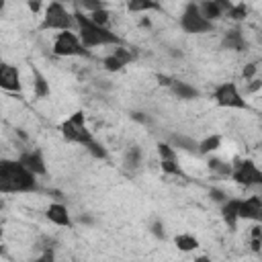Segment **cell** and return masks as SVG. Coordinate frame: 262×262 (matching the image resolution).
I'll list each match as a JSON object with an SVG mask.
<instances>
[{
    "mask_svg": "<svg viewBox=\"0 0 262 262\" xmlns=\"http://www.w3.org/2000/svg\"><path fill=\"white\" fill-rule=\"evenodd\" d=\"M27 6H29V10H31V12H39V10L43 8V4H41L39 0H35V2L31 0V2H27Z\"/></svg>",
    "mask_w": 262,
    "mask_h": 262,
    "instance_id": "39",
    "label": "cell"
},
{
    "mask_svg": "<svg viewBox=\"0 0 262 262\" xmlns=\"http://www.w3.org/2000/svg\"><path fill=\"white\" fill-rule=\"evenodd\" d=\"M123 162H125V166L131 168V170L139 168V164H141V147H139V145H129L127 151H125Z\"/></svg>",
    "mask_w": 262,
    "mask_h": 262,
    "instance_id": "22",
    "label": "cell"
},
{
    "mask_svg": "<svg viewBox=\"0 0 262 262\" xmlns=\"http://www.w3.org/2000/svg\"><path fill=\"white\" fill-rule=\"evenodd\" d=\"M39 188L37 176L18 160L0 162V190L2 192H35Z\"/></svg>",
    "mask_w": 262,
    "mask_h": 262,
    "instance_id": "2",
    "label": "cell"
},
{
    "mask_svg": "<svg viewBox=\"0 0 262 262\" xmlns=\"http://www.w3.org/2000/svg\"><path fill=\"white\" fill-rule=\"evenodd\" d=\"M180 29L184 33L190 35H201V33H209L213 31V23H209L201 10H199V2H188L180 14Z\"/></svg>",
    "mask_w": 262,
    "mask_h": 262,
    "instance_id": "5",
    "label": "cell"
},
{
    "mask_svg": "<svg viewBox=\"0 0 262 262\" xmlns=\"http://www.w3.org/2000/svg\"><path fill=\"white\" fill-rule=\"evenodd\" d=\"M160 168L164 174H174V176H182V168L176 162H160Z\"/></svg>",
    "mask_w": 262,
    "mask_h": 262,
    "instance_id": "31",
    "label": "cell"
},
{
    "mask_svg": "<svg viewBox=\"0 0 262 262\" xmlns=\"http://www.w3.org/2000/svg\"><path fill=\"white\" fill-rule=\"evenodd\" d=\"M213 98L219 106L223 108H239V111H250V104L248 100L244 98V94L239 92L237 84L235 82H223L215 88L213 92Z\"/></svg>",
    "mask_w": 262,
    "mask_h": 262,
    "instance_id": "6",
    "label": "cell"
},
{
    "mask_svg": "<svg viewBox=\"0 0 262 262\" xmlns=\"http://www.w3.org/2000/svg\"><path fill=\"white\" fill-rule=\"evenodd\" d=\"M239 219L256 221L262 225V196L260 194H252L239 201Z\"/></svg>",
    "mask_w": 262,
    "mask_h": 262,
    "instance_id": "8",
    "label": "cell"
},
{
    "mask_svg": "<svg viewBox=\"0 0 262 262\" xmlns=\"http://www.w3.org/2000/svg\"><path fill=\"white\" fill-rule=\"evenodd\" d=\"M231 178H233L239 186H246V188L262 186V170H260V168H258L250 158L237 160V162L233 164Z\"/></svg>",
    "mask_w": 262,
    "mask_h": 262,
    "instance_id": "7",
    "label": "cell"
},
{
    "mask_svg": "<svg viewBox=\"0 0 262 262\" xmlns=\"http://www.w3.org/2000/svg\"><path fill=\"white\" fill-rule=\"evenodd\" d=\"M250 237H252V250L254 252H262V225L256 223L250 231Z\"/></svg>",
    "mask_w": 262,
    "mask_h": 262,
    "instance_id": "26",
    "label": "cell"
},
{
    "mask_svg": "<svg viewBox=\"0 0 262 262\" xmlns=\"http://www.w3.org/2000/svg\"><path fill=\"white\" fill-rule=\"evenodd\" d=\"M127 10L129 12H149V10H162V4L154 2V0H131L127 2Z\"/></svg>",
    "mask_w": 262,
    "mask_h": 262,
    "instance_id": "19",
    "label": "cell"
},
{
    "mask_svg": "<svg viewBox=\"0 0 262 262\" xmlns=\"http://www.w3.org/2000/svg\"><path fill=\"white\" fill-rule=\"evenodd\" d=\"M76 27V18H74V12H70L61 2H49L43 10V20L39 25L41 31H72Z\"/></svg>",
    "mask_w": 262,
    "mask_h": 262,
    "instance_id": "3",
    "label": "cell"
},
{
    "mask_svg": "<svg viewBox=\"0 0 262 262\" xmlns=\"http://www.w3.org/2000/svg\"><path fill=\"white\" fill-rule=\"evenodd\" d=\"M170 90H172V94L176 98H182V100H192V98H199L201 96L199 88H194V86H190L188 82H182V80H174L172 86H170Z\"/></svg>",
    "mask_w": 262,
    "mask_h": 262,
    "instance_id": "15",
    "label": "cell"
},
{
    "mask_svg": "<svg viewBox=\"0 0 262 262\" xmlns=\"http://www.w3.org/2000/svg\"><path fill=\"white\" fill-rule=\"evenodd\" d=\"M80 223H86V225H92V223H94V219H92L90 215H80Z\"/></svg>",
    "mask_w": 262,
    "mask_h": 262,
    "instance_id": "41",
    "label": "cell"
},
{
    "mask_svg": "<svg viewBox=\"0 0 262 262\" xmlns=\"http://www.w3.org/2000/svg\"><path fill=\"white\" fill-rule=\"evenodd\" d=\"M18 162L31 170L35 176H45L47 174V166H45V160H43V154L41 149H31V151H23L18 156Z\"/></svg>",
    "mask_w": 262,
    "mask_h": 262,
    "instance_id": "9",
    "label": "cell"
},
{
    "mask_svg": "<svg viewBox=\"0 0 262 262\" xmlns=\"http://www.w3.org/2000/svg\"><path fill=\"white\" fill-rule=\"evenodd\" d=\"M86 149H88V151H90V156H92V158H96V160H106V158H108L106 147H104L100 141H96V139H94Z\"/></svg>",
    "mask_w": 262,
    "mask_h": 262,
    "instance_id": "25",
    "label": "cell"
},
{
    "mask_svg": "<svg viewBox=\"0 0 262 262\" xmlns=\"http://www.w3.org/2000/svg\"><path fill=\"white\" fill-rule=\"evenodd\" d=\"M113 55H115L123 66H127V63H131V61H135V59H137V51H135L133 47H125V45L115 47Z\"/></svg>",
    "mask_w": 262,
    "mask_h": 262,
    "instance_id": "23",
    "label": "cell"
},
{
    "mask_svg": "<svg viewBox=\"0 0 262 262\" xmlns=\"http://www.w3.org/2000/svg\"><path fill=\"white\" fill-rule=\"evenodd\" d=\"M156 80H158V84H162V86L170 88V86H172V82H174L176 78H172V76H166V74H156Z\"/></svg>",
    "mask_w": 262,
    "mask_h": 262,
    "instance_id": "37",
    "label": "cell"
},
{
    "mask_svg": "<svg viewBox=\"0 0 262 262\" xmlns=\"http://www.w3.org/2000/svg\"><path fill=\"white\" fill-rule=\"evenodd\" d=\"M139 25H141V27H147V29H149V27H151V20H149L147 16H143V18L139 20Z\"/></svg>",
    "mask_w": 262,
    "mask_h": 262,
    "instance_id": "42",
    "label": "cell"
},
{
    "mask_svg": "<svg viewBox=\"0 0 262 262\" xmlns=\"http://www.w3.org/2000/svg\"><path fill=\"white\" fill-rule=\"evenodd\" d=\"M31 72H33V94H35L37 98H47V96L51 94V88H49L47 78H45L37 68H33Z\"/></svg>",
    "mask_w": 262,
    "mask_h": 262,
    "instance_id": "16",
    "label": "cell"
},
{
    "mask_svg": "<svg viewBox=\"0 0 262 262\" xmlns=\"http://www.w3.org/2000/svg\"><path fill=\"white\" fill-rule=\"evenodd\" d=\"M221 147V135H207L205 139L199 141V154L201 156H209L213 151H217Z\"/></svg>",
    "mask_w": 262,
    "mask_h": 262,
    "instance_id": "20",
    "label": "cell"
},
{
    "mask_svg": "<svg viewBox=\"0 0 262 262\" xmlns=\"http://www.w3.org/2000/svg\"><path fill=\"white\" fill-rule=\"evenodd\" d=\"M158 156H160V162H176V149L168 141L158 143Z\"/></svg>",
    "mask_w": 262,
    "mask_h": 262,
    "instance_id": "24",
    "label": "cell"
},
{
    "mask_svg": "<svg viewBox=\"0 0 262 262\" xmlns=\"http://www.w3.org/2000/svg\"><path fill=\"white\" fill-rule=\"evenodd\" d=\"M256 72H258V66H256V61H250V63H246V66H244V70H242V76H244L246 80H254Z\"/></svg>",
    "mask_w": 262,
    "mask_h": 262,
    "instance_id": "34",
    "label": "cell"
},
{
    "mask_svg": "<svg viewBox=\"0 0 262 262\" xmlns=\"http://www.w3.org/2000/svg\"><path fill=\"white\" fill-rule=\"evenodd\" d=\"M227 16L231 18V20H244L246 16H248V6L244 4V2H239V4H233V8L227 12Z\"/></svg>",
    "mask_w": 262,
    "mask_h": 262,
    "instance_id": "27",
    "label": "cell"
},
{
    "mask_svg": "<svg viewBox=\"0 0 262 262\" xmlns=\"http://www.w3.org/2000/svg\"><path fill=\"white\" fill-rule=\"evenodd\" d=\"M131 119L137 121V123H143V125L149 123V117H147L145 113H139V111H133V113H131Z\"/></svg>",
    "mask_w": 262,
    "mask_h": 262,
    "instance_id": "38",
    "label": "cell"
},
{
    "mask_svg": "<svg viewBox=\"0 0 262 262\" xmlns=\"http://www.w3.org/2000/svg\"><path fill=\"white\" fill-rule=\"evenodd\" d=\"M199 10H201V14H203L209 23H213V20H217V18L223 16V10L219 8L217 0H205V2H199Z\"/></svg>",
    "mask_w": 262,
    "mask_h": 262,
    "instance_id": "17",
    "label": "cell"
},
{
    "mask_svg": "<svg viewBox=\"0 0 262 262\" xmlns=\"http://www.w3.org/2000/svg\"><path fill=\"white\" fill-rule=\"evenodd\" d=\"M149 231H151L154 237H158V239H166V229H164V223H162L160 219H154V221H151Z\"/></svg>",
    "mask_w": 262,
    "mask_h": 262,
    "instance_id": "32",
    "label": "cell"
},
{
    "mask_svg": "<svg viewBox=\"0 0 262 262\" xmlns=\"http://www.w3.org/2000/svg\"><path fill=\"white\" fill-rule=\"evenodd\" d=\"M102 66H104V70H106V72H121V70L125 68V66H123V63H121L113 53H111V55H106V57L102 59Z\"/></svg>",
    "mask_w": 262,
    "mask_h": 262,
    "instance_id": "29",
    "label": "cell"
},
{
    "mask_svg": "<svg viewBox=\"0 0 262 262\" xmlns=\"http://www.w3.org/2000/svg\"><path fill=\"white\" fill-rule=\"evenodd\" d=\"M239 201L242 199H227L223 205H221V217L225 221V225L233 231L237 227V221H239Z\"/></svg>",
    "mask_w": 262,
    "mask_h": 262,
    "instance_id": "12",
    "label": "cell"
},
{
    "mask_svg": "<svg viewBox=\"0 0 262 262\" xmlns=\"http://www.w3.org/2000/svg\"><path fill=\"white\" fill-rule=\"evenodd\" d=\"M221 47L223 49H233V51H246L248 43L242 35L239 29H231V31H225L223 33V39H221Z\"/></svg>",
    "mask_w": 262,
    "mask_h": 262,
    "instance_id": "13",
    "label": "cell"
},
{
    "mask_svg": "<svg viewBox=\"0 0 262 262\" xmlns=\"http://www.w3.org/2000/svg\"><path fill=\"white\" fill-rule=\"evenodd\" d=\"M78 8L80 10H86V14H92L96 10H102L104 8V2H100V0H82L78 4Z\"/></svg>",
    "mask_w": 262,
    "mask_h": 262,
    "instance_id": "28",
    "label": "cell"
},
{
    "mask_svg": "<svg viewBox=\"0 0 262 262\" xmlns=\"http://www.w3.org/2000/svg\"><path fill=\"white\" fill-rule=\"evenodd\" d=\"M207 168L217 176H231V172H233V164H229L221 158H213V156L207 160Z\"/></svg>",
    "mask_w": 262,
    "mask_h": 262,
    "instance_id": "18",
    "label": "cell"
},
{
    "mask_svg": "<svg viewBox=\"0 0 262 262\" xmlns=\"http://www.w3.org/2000/svg\"><path fill=\"white\" fill-rule=\"evenodd\" d=\"M74 18H76V27H78V37H80V41H82V45L86 49H90V47H102V45H115V47L123 45V39L117 33H113L108 27L96 25L78 6L74 10Z\"/></svg>",
    "mask_w": 262,
    "mask_h": 262,
    "instance_id": "1",
    "label": "cell"
},
{
    "mask_svg": "<svg viewBox=\"0 0 262 262\" xmlns=\"http://www.w3.org/2000/svg\"><path fill=\"white\" fill-rule=\"evenodd\" d=\"M168 143L174 149H182V151H188V154H199V141H194L192 137H188L184 133H170Z\"/></svg>",
    "mask_w": 262,
    "mask_h": 262,
    "instance_id": "14",
    "label": "cell"
},
{
    "mask_svg": "<svg viewBox=\"0 0 262 262\" xmlns=\"http://www.w3.org/2000/svg\"><path fill=\"white\" fill-rule=\"evenodd\" d=\"M96 86H102L104 90H108V88H111V84H108L106 80H98V82H96Z\"/></svg>",
    "mask_w": 262,
    "mask_h": 262,
    "instance_id": "43",
    "label": "cell"
},
{
    "mask_svg": "<svg viewBox=\"0 0 262 262\" xmlns=\"http://www.w3.org/2000/svg\"><path fill=\"white\" fill-rule=\"evenodd\" d=\"M209 199H211L213 203H219V205H223V203H225L229 196H227V194H225L221 188H211V190H209Z\"/></svg>",
    "mask_w": 262,
    "mask_h": 262,
    "instance_id": "33",
    "label": "cell"
},
{
    "mask_svg": "<svg viewBox=\"0 0 262 262\" xmlns=\"http://www.w3.org/2000/svg\"><path fill=\"white\" fill-rule=\"evenodd\" d=\"M70 121H72L76 127H86V113H84V111H76V113H72Z\"/></svg>",
    "mask_w": 262,
    "mask_h": 262,
    "instance_id": "35",
    "label": "cell"
},
{
    "mask_svg": "<svg viewBox=\"0 0 262 262\" xmlns=\"http://www.w3.org/2000/svg\"><path fill=\"white\" fill-rule=\"evenodd\" d=\"M192 262H211V258L209 256H196Z\"/></svg>",
    "mask_w": 262,
    "mask_h": 262,
    "instance_id": "44",
    "label": "cell"
},
{
    "mask_svg": "<svg viewBox=\"0 0 262 262\" xmlns=\"http://www.w3.org/2000/svg\"><path fill=\"white\" fill-rule=\"evenodd\" d=\"M33 262H55V254H53V250H43L39 254V258H35Z\"/></svg>",
    "mask_w": 262,
    "mask_h": 262,
    "instance_id": "36",
    "label": "cell"
},
{
    "mask_svg": "<svg viewBox=\"0 0 262 262\" xmlns=\"http://www.w3.org/2000/svg\"><path fill=\"white\" fill-rule=\"evenodd\" d=\"M45 217H47L51 223L59 225V227H68V229L74 227V221H72V217H70V211H68V207L61 205V203H51V205L47 207V211H45Z\"/></svg>",
    "mask_w": 262,
    "mask_h": 262,
    "instance_id": "11",
    "label": "cell"
},
{
    "mask_svg": "<svg viewBox=\"0 0 262 262\" xmlns=\"http://www.w3.org/2000/svg\"><path fill=\"white\" fill-rule=\"evenodd\" d=\"M260 86H262V82H260V80H252V84L246 88V94H252V92H256Z\"/></svg>",
    "mask_w": 262,
    "mask_h": 262,
    "instance_id": "40",
    "label": "cell"
},
{
    "mask_svg": "<svg viewBox=\"0 0 262 262\" xmlns=\"http://www.w3.org/2000/svg\"><path fill=\"white\" fill-rule=\"evenodd\" d=\"M96 25H100V27H106V23H108V16H111V12L106 10V8H102V10H96V12H92V14H88Z\"/></svg>",
    "mask_w": 262,
    "mask_h": 262,
    "instance_id": "30",
    "label": "cell"
},
{
    "mask_svg": "<svg viewBox=\"0 0 262 262\" xmlns=\"http://www.w3.org/2000/svg\"><path fill=\"white\" fill-rule=\"evenodd\" d=\"M174 246H176L180 252H192V250L199 248V239H196L194 235H190V233H178V235L174 237Z\"/></svg>",
    "mask_w": 262,
    "mask_h": 262,
    "instance_id": "21",
    "label": "cell"
},
{
    "mask_svg": "<svg viewBox=\"0 0 262 262\" xmlns=\"http://www.w3.org/2000/svg\"><path fill=\"white\" fill-rule=\"evenodd\" d=\"M53 53L57 57H90V51L82 45L78 33L74 31H63L55 35Z\"/></svg>",
    "mask_w": 262,
    "mask_h": 262,
    "instance_id": "4",
    "label": "cell"
},
{
    "mask_svg": "<svg viewBox=\"0 0 262 262\" xmlns=\"http://www.w3.org/2000/svg\"><path fill=\"white\" fill-rule=\"evenodd\" d=\"M0 86L8 92H20L23 84H20V74L16 66L10 63H2L0 66Z\"/></svg>",
    "mask_w": 262,
    "mask_h": 262,
    "instance_id": "10",
    "label": "cell"
}]
</instances>
